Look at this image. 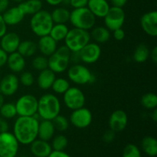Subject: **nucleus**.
<instances>
[{
    "label": "nucleus",
    "instance_id": "4d7b16f0",
    "mask_svg": "<svg viewBox=\"0 0 157 157\" xmlns=\"http://www.w3.org/2000/svg\"><path fill=\"white\" fill-rule=\"evenodd\" d=\"M0 48H1V42H0Z\"/></svg>",
    "mask_w": 157,
    "mask_h": 157
},
{
    "label": "nucleus",
    "instance_id": "79ce46f5",
    "mask_svg": "<svg viewBox=\"0 0 157 157\" xmlns=\"http://www.w3.org/2000/svg\"><path fill=\"white\" fill-rule=\"evenodd\" d=\"M125 32H124V30L122 28L113 31V36L114 39L117 40V41H122V40H124V38H125Z\"/></svg>",
    "mask_w": 157,
    "mask_h": 157
},
{
    "label": "nucleus",
    "instance_id": "4be33fe9",
    "mask_svg": "<svg viewBox=\"0 0 157 157\" xmlns=\"http://www.w3.org/2000/svg\"><path fill=\"white\" fill-rule=\"evenodd\" d=\"M30 150L35 157H48L52 153V148L48 141L36 139L30 144Z\"/></svg>",
    "mask_w": 157,
    "mask_h": 157
},
{
    "label": "nucleus",
    "instance_id": "5fc2aeb1",
    "mask_svg": "<svg viewBox=\"0 0 157 157\" xmlns=\"http://www.w3.org/2000/svg\"><path fill=\"white\" fill-rule=\"evenodd\" d=\"M5 103V100H4V96L2 94H0V108L2 107V106L3 105V104Z\"/></svg>",
    "mask_w": 157,
    "mask_h": 157
},
{
    "label": "nucleus",
    "instance_id": "864d4df0",
    "mask_svg": "<svg viewBox=\"0 0 157 157\" xmlns=\"http://www.w3.org/2000/svg\"><path fill=\"white\" fill-rule=\"evenodd\" d=\"M151 119L153 120V122H156L157 121V109L156 108L152 110Z\"/></svg>",
    "mask_w": 157,
    "mask_h": 157
},
{
    "label": "nucleus",
    "instance_id": "f257e3e1",
    "mask_svg": "<svg viewBox=\"0 0 157 157\" xmlns=\"http://www.w3.org/2000/svg\"><path fill=\"white\" fill-rule=\"evenodd\" d=\"M39 120L36 115L32 117H20L16 118L13 124V134L22 145H30L38 138Z\"/></svg>",
    "mask_w": 157,
    "mask_h": 157
},
{
    "label": "nucleus",
    "instance_id": "6e6d98bb",
    "mask_svg": "<svg viewBox=\"0 0 157 157\" xmlns=\"http://www.w3.org/2000/svg\"><path fill=\"white\" fill-rule=\"evenodd\" d=\"M11 1H12V2H14L18 3V4H19V3H21V2H23V1H24V0H11Z\"/></svg>",
    "mask_w": 157,
    "mask_h": 157
},
{
    "label": "nucleus",
    "instance_id": "4c0bfd02",
    "mask_svg": "<svg viewBox=\"0 0 157 157\" xmlns=\"http://www.w3.org/2000/svg\"><path fill=\"white\" fill-rule=\"evenodd\" d=\"M123 157H141L140 150L135 144H129L123 150Z\"/></svg>",
    "mask_w": 157,
    "mask_h": 157
},
{
    "label": "nucleus",
    "instance_id": "393cba45",
    "mask_svg": "<svg viewBox=\"0 0 157 157\" xmlns=\"http://www.w3.org/2000/svg\"><path fill=\"white\" fill-rule=\"evenodd\" d=\"M90 30V38L98 44H104L107 42L111 37L110 31L105 26H94Z\"/></svg>",
    "mask_w": 157,
    "mask_h": 157
},
{
    "label": "nucleus",
    "instance_id": "09e8293b",
    "mask_svg": "<svg viewBox=\"0 0 157 157\" xmlns=\"http://www.w3.org/2000/svg\"><path fill=\"white\" fill-rule=\"evenodd\" d=\"M48 157H71L67 153L64 151H56V150H52Z\"/></svg>",
    "mask_w": 157,
    "mask_h": 157
},
{
    "label": "nucleus",
    "instance_id": "cd10ccee",
    "mask_svg": "<svg viewBox=\"0 0 157 157\" xmlns=\"http://www.w3.org/2000/svg\"><path fill=\"white\" fill-rule=\"evenodd\" d=\"M37 50V43L32 40H24L20 41L17 52L24 58H30L35 55Z\"/></svg>",
    "mask_w": 157,
    "mask_h": 157
},
{
    "label": "nucleus",
    "instance_id": "72a5a7b5",
    "mask_svg": "<svg viewBox=\"0 0 157 157\" xmlns=\"http://www.w3.org/2000/svg\"><path fill=\"white\" fill-rule=\"evenodd\" d=\"M17 116L16 108L13 103H4L0 108V117L6 120H11Z\"/></svg>",
    "mask_w": 157,
    "mask_h": 157
},
{
    "label": "nucleus",
    "instance_id": "49530a36",
    "mask_svg": "<svg viewBox=\"0 0 157 157\" xmlns=\"http://www.w3.org/2000/svg\"><path fill=\"white\" fill-rule=\"evenodd\" d=\"M70 62L72 63V64H79L81 62L79 52H71V55L70 57Z\"/></svg>",
    "mask_w": 157,
    "mask_h": 157
},
{
    "label": "nucleus",
    "instance_id": "39448f33",
    "mask_svg": "<svg viewBox=\"0 0 157 157\" xmlns=\"http://www.w3.org/2000/svg\"><path fill=\"white\" fill-rule=\"evenodd\" d=\"M97 18L87 7L73 9L71 11L69 21L73 28L89 31L96 24Z\"/></svg>",
    "mask_w": 157,
    "mask_h": 157
},
{
    "label": "nucleus",
    "instance_id": "aec40b11",
    "mask_svg": "<svg viewBox=\"0 0 157 157\" xmlns=\"http://www.w3.org/2000/svg\"><path fill=\"white\" fill-rule=\"evenodd\" d=\"M6 64L12 73H21L24 71L25 67V58L20 55L18 52L9 54Z\"/></svg>",
    "mask_w": 157,
    "mask_h": 157
},
{
    "label": "nucleus",
    "instance_id": "9d476101",
    "mask_svg": "<svg viewBox=\"0 0 157 157\" xmlns=\"http://www.w3.org/2000/svg\"><path fill=\"white\" fill-rule=\"evenodd\" d=\"M126 19V14L123 8L110 6V9L104 17L105 27L113 32L123 27Z\"/></svg>",
    "mask_w": 157,
    "mask_h": 157
},
{
    "label": "nucleus",
    "instance_id": "1a4fd4ad",
    "mask_svg": "<svg viewBox=\"0 0 157 157\" xmlns=\"http://www.w3.org/2000/svg\"><path fill=\"white\" fill-rule=\"evenodd\" d=\"M19 143L12 133H0V156L15 157L18 154Z\"/></svg>",
    "mask_w": 157,
    "mask_h": 157
},
{
    "label": "nucleus",
    "instance_id": "a18cd8bd",
    "mask_svg": "<svg viewBox=\"0 0 157 157\" xmlns=\"http://www.w3.org/2000/svg\"><path fill=\"white\" fill-rule=\"evenodd\" d=\"M7 58H8V54L6 52L0 48V68L4 67L7 62Z\"/></svg>",
    "mask_w": 157,
    "mask_h": 157
},
{
    "label": "nucleus",
    "instance_id": "7c9ffc66",
    "mask_svg": "<svg viewBox=\"0 0 157 157\" xmlns=\"http://www.w3.org/2000/svg\"><path fill=\"white\" fill-rule=\"evenodd\" d=\"M150 50L146 44H140L136 46L133 54V60L138 64L146 62L150 58Z\"/></svg>",
    "mask_w": 157,
    "mask_h": 157
},
{
    "label": "nucleus",
    "instance_id": "ddd939ff",
    "mask_svg": "<svg viewBox=\"0 0 157 157\" xmlns=\"http://www.w3.org/2000/svg\"><path fill=\"white\" fill-rule=\"evenodd\" d=\"M81 62L86 64L96 63L101 56V48L96 42H88L79 51Z\"/></svg>",
    "mask_w": 157,
    "mask_h": 157
},
{
    "label": "nucleus",
    "instance_id": "ea45409f",
    "mask_svg": "<svg viewBox=\"0 0 157 157\" xmlns=\"http://www.w3.org/2000/svg\"><path fill=\"white\" fill-rule=\"evenodd\" d=\"M115 136H116V133L110 129V130H107L104 132L102 136V140L106 144H110L114 140Z\"/></svg>",
    "mask_w": 157,
    "mask_h": 157
},
{
    "label": "nucleus",
    "instance_id": "6e6552de",
    "mask_svg": "<svg viewBox=\"0 0 157 157\" xmlns=\"http://www.w3.org/2000/svg\"><path fill=\"white\" fill-rule=\"evenodd\" d=\"M15 105L18 116H35L38 110V98L31 94H23L18 98Z\"/></svg>",
    "mask_w": 157,
    "mask_h": 157
},
{
    "label": "nucleus",
    "instance_id": "423d86ee",
    "mask_svg": "<svg viewBox=\"0 0 157 157\" xmlns=\"http://www.w3.org/2000/svg\"><path fill=\"white\" fill-rule=\"evenodd\" d=\"M89 31L72 28L64 38V44L71 52H78L90 41Z\"/></svg>",
    "mask_w": 157,
    "mask_h": 157
},
{
    "label": "nucleus",
    "instance_id": "20e7f679",
    "mask_svg": "<svg viewBox=\"0 0 157 157\" xmlns=\"http://www.w3.org/2000/svg\"><path fill=\"white\" fill-rule=\"evenodd\" d=\"M51 13L47 10L41 9L32 15L30 19V29L32 32L38 37H42L49 35L53 26Z\"/></svg>",
    "mask_w": 157,
    "mask_h": 157
},
{
    "label": "nucleus",
    "instance_id": "5701e85b",
    "mask_svg": "<svg viewBox=\"0 0 157 157\" xmlns=\"http://www.w3.org/2000/svg\"><path fill=\"white\" fill-rule=\"evenodd\" d=\"M55 128L52 121L41 120L39 121L38 130V137L42 140L48 141L52 139L55 136Z\"/></svg>",
    "mask_w": 157,
    "mask_h": 157
},
{
    "label": "nucleus",
    "instance_id": "7ed1b4c3",
    "mask_svg": "<svg viewBox=\"0 0 157 157\" xmlns=\"http://www.w3.org/2000/svg\"><path fill=\"white\" fill-rule=\"evenodd\" d=\"M71 52L64 44L57 48L55 53L48 58V68L55 74H62L70 66Z\"/></svg>",
    "mask_w": 157,
    "mask_h": 157
},
{
    "label": "nucleus",
    "instance_id": "a19ab883",
    "mask_svg": "<svg viewBox=\"0 0 157 157\" xmlns=\"http://www.w3.org/2000/svg\"><path fill=\"white\" fill-rule=\"evenodd\" d=\"M88 0H70L69 5L73 9H80V8L87 7Z\"/></svg>",
    "mask_w": 157,
    "mask_h": 157
},
{
    "label": "nucleus",
    "instance_id": "13d9d810",
    "mask_svg": "<svg viewBox=\"0 0 157 157\" xmlns=\"http://www.w3.org/2000/svg\"><path fill=\"white\" fill-rule=\"evenodd\" d=\"M0 94H1V90H0Z\"/></svg>",
    "mask_w": 157,
    "mask_h": 157
},
{
    "label": "nucleus",
    "instance_id": "f3484780",
    "mask_svg": "<svg viewBox=\"0 0 157 157\" xmlns=\"http://www.w3.org/2000/svg\"><path fill=\"white\" fill-rule=\"evenodd\" d=\"M21 41L19 35L13 32H6L2 38H0L1 48L9 54L17 52L18 45Z\"/></svg>",
    "mask_w": 157,
    "mask_h": 157
},
{
    "label": "nucleus",
    "instance_id": "a211bd4d",
    "mask_svg": "<svg viewBox=\"0 0 157 157\" xmlns=\"http://www.w3.org/2000/svg\"><path fill=\"white\" fill-rule=\"evenodd\" d=\"M2 15L6 24L9 26H15L20 24L25 16L18 6L9 8Z\"/></svg>",
    "mask_w": 157,
    "mask_h": 157
},
{
    "label": "nucleus",
    "instance_id": "473e14b6",
    "mask_svg": "<svg viewBox=\"0 0 157 157\" xmlns=\"http://www.w3.org/2000/svg\"><path fill=\"white\" fill-rule=\"evenodd\" d=\"M141 105L147 110H152L157 107V96L155 93L148 92L142 96L140 100Z\"/></svg>",
    "mask_w": 157,
    "mask_h": 157
},
{
    "label": "nucleus",
    "instance_id": "37998d69",
    "mask_svg": "<svg viewBox=\"0 0 157 157\" xmlns=\"http://www.w3.org/2000/svg\"><path fill=\"white\" fill-rule=\"evenodd\" d=\"M7 26L3 19L2 15L0 14V38H2L7 32Z\"/></svg>",
    "mask_w": 157,
    "mask_h": 157
},
{
    "label": "nucleus",
    "instance_id": "dca6fc26",
    "mask_svg": "<svg viewBox=\"0 0 157 157\" xmlns=\"http://www.w3.org/2000/svg\"><path fill=\"white\" fill-rule=\"evenodd\" d=\"M140 25L143 31L151 37L157 36V12L150 11L146 12L140 18Z\"/></svg>",
    "mask_w": 157,
    "mask_h": 157
},
{
    "label": "nucleus",
    "instance_id": "6ab92c4d",
    "mask_svg": "<svg viewBox=\"0 0 157 157\" xmlns=\"http://www.w3.org/2000/svg\"><path fill=\"white\" fill-rule=\"evenodd\" d=\"M37 47L41 55L48 58L56 51L58 48V42L49 35H44L39 38L37 43Z\"/></svg>",
    "mask_w": 157,
    "mask_h": 157
},
{
    "label": "nucleus",
    "instance_id": "e433bc0d",
    "mask_svg": "<svg viewBox=\"0 0 157 157\" xmlns=\"http://www.w3.org/2000/svg\"><path fill=\"white\" fill-rule=\"evenodd\" d=\"M32 66L35 70L38 71L48 68V58L44 55H37L32 59Z\"/></svg>",
    "mask_w": 157,
    "mask_h": 157
},
{
    "label": "nucleus",
    "instance_id": "3c124183",
    "mask_svg": "<svg viewBox=\"0 0 157 157\" xmlns=\"http://www.w3.org/2000/svg\"><path fill=\"white\" fill-rule=\"evenodd\" d=\"M150 58H151L152 61H153L154 64H156L157 63V47L156 46L153 47V49L150 51Z\"/></svg>",
    "mask_w": 157,
    "mask_h": 157
},
{
    "label": "nucleus",
    "instance_id": "bf43d9fd",
    "mask_svg": "<svg viewBox=\"0 0 157 157\" xmlns=\"http://www.w3.org/2000/svg\"><path fill=\"white\" fill-rule=\"evenodd\" d=\"M0 157H1V156H0Z\"/></svg>",
    "mask_w": 157,
    "mask_h": 157
},
{
    "label": "nucleus",
    "instance_id": "8fccbe9b",
    "mask_svg": "<svg viewBox=\"0 0 157 157\" xmlns=\"http://www.w3.org/2000/svg\"><path fill=\"white\" fill-rule=\"evenodd\" d=\"M128 0H110L112 6H116V7L123 8L127 4Z\"/></svg>",
    "mask_w": 157,
    "mask_h": 157
},
{
    "label": "nucleus",
    "instance_id": "412c9836",
    "mask_svg": "<svg viewBox=\"0 0 157 157\" xmlns=\"http://www.w3.org/2000/svg\"><path fill=\"white\" fill-rule=\"evenodd\" d=\"M87 7L96 18H104L110 6L107 0H88Z\"/></svg>",
    "mask_w": 157,
    "mask_h": 157
},
{
    "label": "nucleus",
    "instance_id": "f704fd0d",
    "mask_svg": "<svg viewBox=\"0 0 157 157\" xmlns=\"http://www.w3.org/2000/svg\"><path fill=\"white\" fill-rule=\"evenodd\" d=\"M52 150L56 151H64V149L67 147L68 144V140L64 135L58 134L57 136H54L52 138Z\"/></svg>",
    "mask_w": 157,
    "mask_h": 157
},
{
    "label": "nucleus",
    "instance_id": "0eeeda50",
    "mask_svg": "<svg viewBox=\"0 0 157 157\" xmlns=\"http://www.w3.org/2000/svg\"><path fill=\"white\" fill-rule=\"evenodd\" d=\"M67 75L68 80L77 85H86L93 84L95 81L94 75L90 69L81 64H72L67 68Z\"/></svg>",
    "mask_w": 157,
    "mask_h": 157
},
{
    "label": "nucleus",
    "instance_id": "c03bdc74",
    "mask_svg": "<svg viewBox=\"0 0 157 157\" xmlns=\"http://www.w3.org/2000/svg\"><path fill=\"white\" fill-rule=\"evenodd\" d=\"M9 123L7 120L0 117V133L9 131Z\"/></svg>",
    "mask_w": 157,
    "mask_h": 157
},
{
    "label": "nucleus",
    "instance_id": "b1692460",
    "mask_svg": "<svg viewBox=\"0 0 157 157\" xmlns=\"http://www.w3.org/2000/svg\"><path fill=\"white\" fill-rule=\"evenodd\" d=\"M55 78H56V74L54 73L49 68H46L39 71V74L36 78L37 85L41 90H48L52 87Z\"/></svg>",
    "mask_w": 157,
    "mask_h": 157
},
{
    "label": "nucleus",
    "instance_id": "c9c22d12",
    "mask_svg": "<svg viewBox=\"0 0 157 157\" xmlns=\"http://www.w3.org/2000/svg\"><path fill=\"white\" fill-rule=\"evenodd\" d=\"M54 126H55V130L60 132H64L68 129L69 125H70V122L69 120L67 119L66 117L64 115L58 114V116L55 117L53 120H52Z\"/></svg>",
    "mask_w": 157,
    "mask_h": 157
},
{
    "label": "nucleus",
    "instance_id": "4468645a",
    "mask_svg": "<svg viewBox=\"0 0 157 157\" xmlns=\"http://www.w3.org/2000/svg\"><path fill=\"white\" fill-rule=\"evenodd\" d=\"M19 84V80L15 74H8L0 78L1 94L5 97L12 96L18 91Z\"/></svg>",
    "mask_w": 157,
    "mask_h": 157
},
{
    "label": "nucleus",
    "instance_id": "2eb2a0df",
    "mask_svg": "<svg viewBox=\"0 0 157 157\" xmlns=\"http://www.w3.org/2000/svg\"><path fill=\"white\" fill-rule=\"evenodd\" d=\"M128 124V117L123 110H116L110 114L108 121L109 127L115 133L125 130Z\"/></svg>",
    "mask_w": 157,
    "mask_h": 157
},
{
    "label": "nucleus",
    "instance_id": "bb28decb",
    "mask_svg": "<svg viewBox=\"0 0 157 157\" xmlns=\"http://www.w3.org/2000/svg\"><path fill=\"white\" fill-rule=\"evenodd\" d=\"M50 13L54 24H66L70 19L71 11L65 7H56Z\"/></svg>",
    "mask_w": 157,
    "mask_h": 157
},
{
    "label": "nucleus",
    "instance_id": "9b49d317",
    "mask_svg": "<svg viewBox=\"0 0 157 157\" xmlns=\"http://www.w3.org/2000/svg\"><path fill=\"white\" fill-rule=\"evenodd\" d=\"M85 101L84 92L78 87H70L63 94V102L65 107L71 110L84 107Z\"/></svg>",
    "mask_w": 157,
    "mask_h": 157
},
{
    "label": "nucleus",
    "instance_id": "2f4dec72",
    "mask_svg": "<svg viewBox=\"0 0 157 157\" xmlns=\"http://www.w3.org/2000/svg\"><path fill=\"white\" fill-rule=\"evenodd\" d=\"M70 87V82L68 80L64 78H56L51 88L52 89L54 93L63 95Z\"/></svg>",
    "mask_w": 157,
    "mask_h": 157
},
{
    "label": "nucleus",
    "instance_id": "58836bf2",
    "mask_svg": "<svg viewBox=\"0 0 157 157\" xmlns=\"http://www.w3.org/2000/svg\"><path fill=\"white\" fill-rule=\"evenodd\" d=\"M19 83L24 87H32L35 83V79L33 74L30 71H24L18 78Z\"/></svg>",
    "mask_w": 157,
    "mask_h": 157
},
{
    "label": "nucleus",
    "instance_id": "603ef678",
    "mask_svg": "<svg viewBox=\"0 0 157 157\" xmlns=\"http://www.w3.org/2000/svg\"><path fill=\"white\" fill-rule=\"evenodd\" d=\"M45 2L51 6H58L62 4L63 0H45Z\"/></svg>",
    "mask_w": 157,
    "mask_h": 157
},
{
    "label": "nucleus",
    "instance_id": "f8f14e48",
    "mask_svg": "<svg viewBox=\"0 0 157 157\" xmlns=\"http://www.w3.org/2000/svg\"><path fill=\"white\" fill-rule=\"evenodd\" d=\"M92 121L93 115L91 111L84 107L72 110L69 118V122L78 129L87 128L91 124Z\"/></svg>",
    "mask_w": 157,
    "mask_h": 157
},
{
    "label": "nucleus",
    "instance_id": "a878e982",
    "mask_svg": "<svg viewBox=\"0 0 157 157\" xmlns=\"http://www.w3.org/2000/svg\"><path fill=\"white\" fill-rule=\"evenodd\" d=\"M25 15H32L42 9L41 0H24L18 5Z\"/></svg>",
    "mask_w": 157,
    "mask_h": 157
},
{
    "label": "nucleus",
    "instance_id": "de8ad7c7",
    "mask_svg": "<svg viewBox=\"0 0 157 157\" xmlns=\"http://www.w3.org/2000/svg\"><path fill=\"white\" fill-rule=\"evenodd\" d=\"M10 0H0V14H2L9 7Z\"/></svg>",
    "mask_w": 157,
    "mask_h": 157
},
{
    "label": "nucleus",
    "instance_id": "c756f323",
    "mask_svg": "<svg viewBox=\"0 0 157 157\" xmlns=\"http://www.w3.org/2000/svg\"><path fill=\"white\" fill-rule=\"evenodd\" d=\"M69 31L68 26L66 24H54L49 32V35L57 42L64 41Z\"/></svg>",
    "mask_w": 157,
    "mask_h": 157
},
{
    "label": "nucleus",
    "instance_id": "f03ea898",
    "mask_svg": "<svg viewBox=\"0 0 157 157\" xmlns=\"http://www.w3.org/2000/svg\"><path fill=\"white\" fill-rule=\"evenodd\" d=\"M61 110V101L54 94H44L38 99L37 116L41 120L52 121L55 117L60 114Z\"/></svg>",
    "mask_w": 157,
    "mask_h": 157
},
{
    "label": "nucleus",
    "instance_id": "c85d7f7f",
    "mask_svg": "<svg viewBox=\"0 0 157 157\" xmlns=\"http://www.w3.org/2000/svg\"><path fill=\"white\" fill-rule=\"evenodd\" d=\"M143 151L149 156L155 157L157 155V140L153 136H145L141 141Z\"/></svg>",
    "mask_w": 157,
    "mask_h": 157
}]
</instances>
